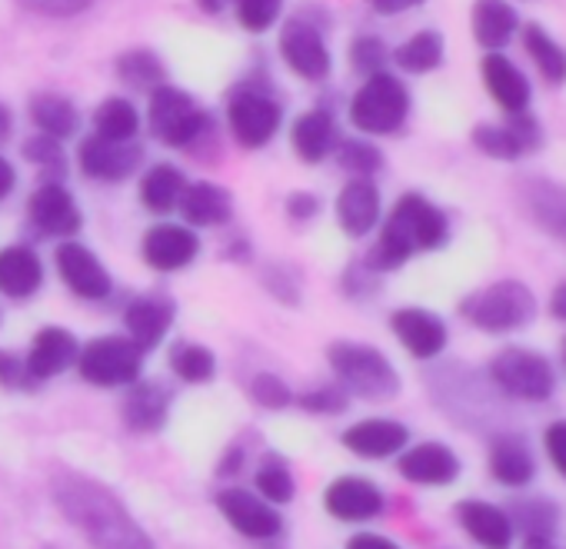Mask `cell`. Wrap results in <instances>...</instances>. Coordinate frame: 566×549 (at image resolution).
<instances>
[{"label":"cell","instance_id":"1","mask_svg":"<svg viewBox=\"0 0 566 549\" xmlns=\"http://www.w3.org/2000/svg\"><path fill=\"white\" fill-rule=\"evenodd\" d=\"M51 493L64 519L87 539L91 549H157L150 532L107 483L77 469H61Z\"/></svg>","mask_w":566,"mask_h":549},{"label":"cell","instance_id":"61","mask_svg":"<svg viewBox=\"0 0 566 549\" xmlns=\"http://www.w3.org/2000/svg\"><path fill=\"white\" fill-rule=\"evenodd\" d=\"M11 137H14V110L0 101V147H4Z\"/></svg>","mask_w":566,"mask_h":549},{"label":"cell","instance_id":"46","mask_svg":"<svg viewBox=\"0 0 566 549\" xmlns=\"http://www.w3.org/2000/svg\"><path fill=\"white\" fill-rule=\"evenodd\" d=\"M347 64L360 81H367L390 67V47L380 34H357L347 47Z\"/></svg>","mask_w":566,"mask_h":549},{"label":"cell","instance_id":"57","mask_svg":"<svg viewBox=\"0 0 566 549\" xmlns=\"http://www.w3.org/2000/svg\"><path fill=\"white\" fill-rule=\"evenodd\" d=\"M18 183H21V173H18V167H14V160L0 154V203L14 197Z\"/></svg>","mask_w":566,"mask_h":549},{"label":"cell","instance_id":"53","mask_svg":"<svg viewBox=\"0 0 566 549\" xmlns=\"http://www.w3.org/2000/svg\"><path fill=\"white\" fill-rule=\"evenodd\" d=\"M543 450H546L553 469L566 479V420H553L543 430Z\"/></svg>","mask_w":566,"mask_h":549},{"label":"cell","instance_id":"23","mask_svg":"<svg viewBox=\"0 0 566 549\" xmlns=\"http://www.w3.org/2000/svg\"><path fill=\"white\" fill-rule=\"evenodd\" d=\"M337 144H340V124H337L334 107L317 104V107L294 117V124H291V150L297 154L301 163L317 167V163L331 160Z\"/></svg>","mask_w":566,"mask_h":549},{"label":"cell","instance_id":"31","mask_svg":"<svg viewBox=\"0 0 566 549\" xmlns=\"http://www.w3.org/2000/svg\"><path fill=\"white\" fill-rule=\"evenodd\" d=\"M486 469L500 486L526 489L536 479V456L523 436L503 433V436H493V443L486 450Z\"/></svg>","mask_w":566,"mask_h":549},{"label":"cell","instance_id":"33","mask_svg":"<svg viewBox=\"0 0 566 549\" xmlns=\"http://www.w3.org/2000/svg\"><path fill=\"white\" fill-rule=\"evenodd\" d=\"M473 41L486 54H503V47L520 34V14L510 0H476L470 11Z\"/></svg>","mask_w":566,"mask_h":549},{"label":"cell","instance_id":"8","mask_svg":"<svg viewBox=\"0 0 566 549\" xmlns=\"http://www.w3.org/2000/svg\"><path fill=\"white\" fill-rule=\"evenodd\" d=\"M144 350L130 344L124 334H104L87 344H81L77 373L84 383L97 390H127L137 380H144Z\"/></svg>","mask_w":566,"mask_h":549},{"label":"cell","instance_id":"25","mask_svg":"<svg viewBox=\"0 0 566 549\" xmlns=\"http://www.w3.org/2000/svg\"><path fill=\"white\" fill-rule=\"evenodd\" d=\"M453 516H457V526L480 549H513L516 542V529H513L506 506H496L490 499H460Z\"/></svg>","mask_w":566,"mask_h":549},{"label":"cell","instance_id":"62","mask_svg":"<svg viewBox=\"0 0 566 549\" xmlns=\"http://www.w3.org/2000/svg\"><path fill=\"white\" fill-rule=\"evenodd\" d=\"M520 549H556V542H553V536H523Z\"/></svg>","mask_w":566,"mask_h":549},{"label":"cell","instance_id":"3","mask_svg":"<svg viewBox=\"0 0 566 549\" xmlns=\"http://www.w3.org/2000/svg\"><path fill=\"white\" fill-rule=\"evenodd\" d=\"M147 130L157 144L170 150H187L203 160V154L217 150V117L184 87L164 84L147 94Z\"/></svg>","mask_w":566,"mask_h":549},{"label":"cell","instance_id":"18","mask_svg":"<svg viewBox=\"0 0 566 549\" xmlns=\"http://www.w3.org/2000/svg\"><path fill=\"white\" fill-rule=\"evenodd\" d=\"M177 320V304L174 297L150 291V294H137L124 304L120 324H124V337L130 344H137L144 353L164 347V340L170 337Z\"/></svg>","mask_w":566,"mask_h":549},{"label":"cell","instance_id":"58","mask_svg":"<svg viewBox=\"0 0 566 549\" xmlns=\"http://www.w3.org/2000/svg\"><path fill=\"white\" fill-rule=\"evenodd\" d=\"M427 0H370V8L380 14V18H397V14H407V11H417L423 8Z\"/></svg>","mask_w":566,"mask_h":549},{"label":"cell","instance_id":"28","mask_svg":"<svg viewBox=\"0 0 566 549\" xmlns=\"http://www.w3.org/2000/svg\"><path fill=\"white\" fill-rule=\"evenodd\" d=\"M170 407H174V393L164 383H157V380H137L124 393L120 416H124V426L130 433L154 436V433H160L167 426Z\"/></svg>","mask_w":566,"mask_h":549},{"label":"cell","instance_id":"2","mask_svg":"<svg viewBox=\"0 0 566 549\" xmlns=\"http://www.w3.org/2000/svg\"><path fill=\"white\" fill-rule=\"evenodd\" d=\"M450 243V217L423 193L407 190L397 197L384 223L377 226V240L364 253V263L384 277L407 266L420 253H437Z\"/></svg>","mask_w":566,"mask_h":549},{"label":"cell","instance_id":"17","mask_svg":"<svg viewBox=\"0 0 566 549\" xmlns=\"http://www.w3.org/2000/svg\"><path fill=\"white\" fill-rule=\"evenodd\" d=\"M324 509L331 519L347 522V526H364L374 522L387 513V493L380 483L357 476V473H344L337 479L327 483L324 489Z\"/></svg>","mask_w":566,"mask_h":549},{"label":"cell","instance_id":"5","mask_svg":"<svg viewBox=\"0 0 566 549\" xmlns=\"http://www.w3.org/2000/svg\"><path fill=\"white\" fill-rule=\"evenodd\" d=\"M327 363L334 373V383L344 387V393L350 400H364V403H387L400 393L403 380L400 370L394 367V360L370 347V344H357V340H334L327 347Z\"/></svg>","mask_w":566,"mask_h":549},{"label":"cell","instance_id":"38","mask_svg":"<svg viewBox=\"0 0 566 549\" xmlns=\"http://www.w3.org/2000/svg\"><path fill=\"white\" fill-rule=\"evenodd\" d=\"M447 57V38L433 28H423L417 34H410L403 44H397L390 51V64H397L403 74H433Z\"/></svg>","mask_w":566,"mask_h":549},{"label":"cell","instance_id":"43","mask_svg":"<svg viewBox=\"0 0 566 549\" xmlns=\"http://www.w3.org/2000/svg\"><path fill=\"white\" fill-rule=\"evenodd\" d=\"M506 513L513 519V529L523 532V536H553L556 526H559L556 503H549L543 496H523V499L510 503Z\"/></svg>","mask_w":566,"mask_h":549},{"label":"cell","instance_id":"49","mask_svg":"<svg viewBox=\"0 0 566 549\" xmlns=\"http://www.w3.org/2000/svg\"><path fill=\"white\" fill-rule=\"evenodd\" d=\"M377 291H380V277H377V273H374L364 260L350 263V266L340 273V294H344L347 300H354V304L370 300Z\"/></svg>","mask_w":566,"mask_h":549},{"label":"cell","instance_id":"12","mask_svg":"<svg viewBox=\"0 0 566 549\" xmlns=\"http://www.w3.org/2000/svg\"><path fill=\"white\" fill-rule=\"evenodd\" d=\"M213 503L227 526L250 542H273L283 532V513L247 486H223L217 489Z\"/></svg>","mask_w":566,"mask_h":549},{"label":"cell","instance_id":"55","mask_svg":"<svg viewBox=\"0 0 566 549\" xmlns=\"http://www.w3.org/2000/svg\"><path fill=\"white\" fill-rule=\"evenodd\" d=\"M344 549H403L394 536H387V532H374V529H360V532H354L347 542H344Z\"/></svg>","mask_w":566,"mask_h":549},{"label":"cell","instance_id":"27","mask_svg":"<svg viewBox=\"0 0 566 549\" xmlns=\"http://www.w3.org/2000/svg\"><path fill=\"white\" fill-rule=\"evenodd\" d=\"M180 223L190 230H220L233 220V193L217 180H190L180 197Z\"/></svg>","mask_w":566,"mask_h":549},{"label":"cell","instance_id":"30","mask_svg":"<svg viewBox=\"0 0 566 549\" xmlns=\"http://www.w3.org/2000/svg\"><path fill=\"white\" fill-rule=\"evenodd\" d=\"M526 217L553 240L566 243V183L530 177L520 190Z\"/></svg>","mask_w":566,"mask_h":549},{"label":"cell","instance_id":"63","mask_svg":"<svg viewBox=\"0 0 566 549\" xmlns=\"http://www.w3.org/2000/svg\"><path fill=\"white\" fill-rule=\"evenodd\" d=\"M563 367H566V340H563Z\"/></svg>","mask_w":566,"mask_h":549},{"label":"cell","instance_id":"56","mask_svg":"<svg viewBox=\"0 0 566 549\" xmlns=\"http://www.w3.org/2000/svg\"><path fill=\"white\" fill-rule=\"evenodd\" d=\"M223 260H230V263H250V260H253V243H250V236L233 233V236L223 243Z\"/></svg>","mask_w":566,"mask_h":549},{"label":"cell","instance_id":"13","mask_svg":"<svg viewBox=\"0 0 566 549\" xmlns=\"http://www.w3.org/2000/svg\"><path fill=\"white\" fill-rule=\"evenodd\" d=\"M470 140L483 157L513 163L543 147V124L533 117V110L506 114L503 124H476L470 130Z\"/></svg>","mask_w":566,"mask_h":549},{"label":"cell","instance_id":"40","mask_svg":"<svg viewBox=\"0 0 566 549\" xmlns=\"http://www.w3.org/2000/svg\"><path fill=\"white\" fill-rule=\"evenodd\" d=\"M167 367L174 373V380L187 383V387H207L217 380V353L197 340H177L167 350Z\"/></svg>","mask_w":566,"mask_h":549},{"label":"cell","instance_id":"24","mask_svg":"<svg viewBox=\"0 0 566 549\" xmlns=\"http://www.w3.org/2000/svg\"><path fill=\"white\" fill-rule=\"evenodd\" d=\"M77 357H81V340L74 337V330L67 327H57V324H48L34 334L28 353H24V363L31 370V377L38 383H48L54 377H64L67 370L77 367Z\"/></svg>","mask_w":566,"mask_h":549},{"label":"cell","instance_id":"34","mask_svg":"<svg viewBox=\"0 0 566 549\" xmlns=\"http://www.w3.org/2000/svg\"><path fill=\"white\" fill-rule=\"evenodd\" d=\"M28 117L34 124V134H44L51 140H71L81 130V110L77 104L61 91H38L28 101Z\"/></svg>","mask_w":566,"mask_h":549},{"label":"cell","instance_id":"37","mask_svg":"<svg viewBox=\"0 0 566 549\" xmlns=\"http://www.w3.org/2000/svg\"><path fill=\"white\" fill-rule=\"evenodd\" d=\"M253 493L260 499H266L270 506L283 509L287 503H294L297 496V476L291 469V460L283 453H263L253 466Z\"/></svg>","mask_w":566,"mask_h":549},{"label":"cell","instance_id":"39","mask_svg":"<svg viewBox=\"0 0 566 549\" xmlns=\"http://www.w3.org/2000/svg\"><path fill=\"white\" fill-rule=\"evenodd\" d=\"M520 38H523V51L536 64L539 77L549 87H563L566 84V47L539 24H520Z\"/></svg>","mask_w":566,"mask_h":549},{"label":"cell","instance_id":"48","mask_svg":"<svg viewBox=\"0 0 566 549\" xmlns=\"http://www.w3.org/2000/svg\"><path fill=\"white\" fill-rule=\"evenodd\" d=\"M263 291L283 304V307H297L301 304V270H294L291 263H270L263 266Z\"/></svg>","mask_w":566,"mask_h":549},{"label":"cell","instance_id":"47","mask_svg":"<svg viewBox=\"0 0 566 549\" xmlns=\"http://www.w3.org/2000/svg\"><path fill=\"white\" fill-rule=\"evenodd\" d=\"M294 407H301L307 416H344L350 410V397L337 383H314L297 393Z\"/></svg>","mask_w":566,"mask_h":549},{"label":"cell","instance_id":"20","mask_svg":"<svg viewBox=\"0 0 566 549\" xmlns=\"http://www.w3.org/2000/svg\"><path fill=\"white\" fill-rule=\"evenodd\" d=\"M334 217L344 236L367 240L384 223V193L377 180H347L334 200Z\"/></svg>","mask_w":566,"mask_h":549},{"label":"cell","instance_id":"21","mask_svg":"<svg viewBox=\"0 0 566 549\" xmlns=\"http://www.w3.org/2000/svg\"><path fill=\"white\" fill-rule=\"evenodd\" d=\"M397 473L413 486H453L463 473V463L453 446L440 440L410 443L397 456Z\"/></svg>","mask_w":566,"mask_h":549},{"label":"cell","instance_id":"60","mask_svg":"<svg viewBox=\"0 0 566 549\" xmlns=\"http://www.w3.org/2000/svg\"><path fill=\"white\" fill-rule=\"evenodd\" d=\"M230 4H233V0H193V8H197L203 18H220V14L230 11Z\"/></svg>","mask_w":566,"mask_h":549},{"label":"cell","instance_id":"64","mask_svg":"<svg viewBox=\"0 0 566 549\" xmlns=\"http://www.w3.org/2000/svg\"><path fill=\"white\" fill-rule=\"evenodd\" d=\"M0 324H4V314H0Z\"/></svg>","mask_w":566,"mask_h":549},{"label":"cell","instance_id":"4","mask_svg":"<svg viewBox=\"0 0 566 549\" xmlns=\"http://www.w3.org/2000/svg\"><path fill=\"white\" fill-rule=\"evenodd\" d=\"M283 120H287V110H283V101L263 67L240 74V81L227 91L223 124L240 150L270 147L283 130Z\"/></svg>","mask_w":566,"mask_h":549},{"label":"cell","instance_id":"19","mask_svg":"<svg viewBox=\"0 0 566 549\" xmlns=\"http://www.w3.org/2000/svg\"><path fill=\"white\" fill-rule=\"evenodd\" d=\"M390 334L420 363H430V360L443 357V350L450 347L447 320L440 314L427 310V307H397L390 314Z\"/></svg>","mask_w":566,"mask_h":549},{"label":"cell","instance_id":"15","mask_svg":"<svg viewBox=\"0 0 566 549\" xmlns=\"http://www.w3.org/2000/svg\"><path fill=\"white\" fill-rule=\"evenodd\" d=\"M200 233L180 220H157L140 236V260L154 273H180L200 260Z\"/></svg>","mask_w":566,"mask_h":549},{"label":"cell","instance_id":"35","mask_svg":"<svg viewBox=\"0 0 566 549\" xmlns=\"http://www.w3.org/2000/svg\"><path fill=\"white\" fill-rule=\"evenodd\" d=\"M114 77L137 94H154L157 87L170 84L167 61L154 47H127L114 57Z\"/></svg>","mask_w":566,"mask_h":549},{"label":"cell","instance_id":"52","mask_svg":"<svg viewBox=\"0 0 566 549\" xmlns=\"http://www.w3.org/2000/svg\"><path fill=\"white\" fill-rule=\"evenodd\" d=\"M324 203L314 190H291L287 200H283V213H287L291 223L304 226V223H314L321 217Z\"/></svg>","mask_w":566,"mask_h":549},{"label":"cell","instance_id":"36","mask_svg":"<svg viewBox=\"0 0 566 549\" xmlns=\"http://www.w3.org/2000/svg\"><path fill=\"white\" fill-rule=\"evenodd\" d=\"M91 127H94L91 134H97V137H104V140L134 144L137 134H140V127H144V114H140V107H137L130 97L111 94V97H104V101L94 107Z\"/></svg>","mask_w":566,"mask_h":549},{"label":"cell","instance_id":"32","mask_svg":"<svg viewBox=\"0 0 566 549\" xmlns=\"http://www.w3.org/2000/svg\"><path fill=\"white\" fill-rule=\"evenodd\" d=\"M187 183L190 180H187L184 167H177L170 160H157V163L144 167V173H140V183H137L140 207L154 217H170V213H177Z\"/></svg>","mask_w":566,"mask_h":549},{"label":"cell","instance_id":"29","mask_svg":"<svg viewBox=\"0 0 566 549\" xmlns=\"http://www.w3.org/2000/svg\"><path fill=\"white\" fill-rule=\"evenodd\" d=\"M480 77H483V87H486L490 101L503 114H523V110H530V101H533L530 77L506 54H483Z\"/></svg>","mask_w":566,"mask_h":549},{"label":"cell","instance_id":"14","mask_svg":"<svg viewBox=\"0 0 566 549\" xmlns=\"http://www.w3.org/2000/svg\"><path fill=\"white\" fill-rule=\"evenodd\" d=\"M28 223L38 236L64 243L84 230V210L67 183H38L28 197Z\"/></svg>","mask_w":566,"mask_h":549},{"label":"cell","instance_id":"42","mask_svg":"<svg viewBox=\"0 0 566 549\" xmlns=\"http://www.w3.org/2000/svg\"><path fill=\"white\" fill-rule=\"evenodd\" d=\"M337 167L347 173V180H374L384 170V150L370 137H340L334 150Z\"/></svg>","mask_w":566,"mask_h":549},{"label":"cell","instance_id":"11","mask_svg":"<svg viewBox=\"0 0 566 549\" xmlns=\"http://www.w3.org/2000/svg\"><path fill=\"white\" fill-rule=\"evenodd\" d=\"M54 266L61 284L87 304H104L114 297V277L104 266V260L81 240H64L54 250Z\"/></svg>","mask_w":566,"mask_h":549},{"label":"cell","instance_id":"9","mask_svg":"<svg viewBox=\"0 0 566 549\" xmlns=\"http://www.w3.org/2000/svg\"><path fill=\"white\" fill-rule=\"evenodd\" d=\"M490 383L520 403H546L556 393V370L553 363L530 347H506L490 357Z\"/></svg>","mask_w":566,"mask_h":549},{"label":"cell","instance_id":"41","mask_svg":"<svg viewBox=\"0 0 566 549\" xmlns=\"http://www.w3.org/2000/svg\"><path fill=\"white\" fill-rule=\"evenodd\" d=\"M21 157L41 173V183H64L71 160L61 140H51L44 134H31L21 140Z\"/></svg>","mask_w":566,"mask_h":549},{"label":"cell","instance_id":"59","mask_svg":"<svg viewBox=\"0 0 566 549\" xmlns=\"http://www.w3.org/2000/svg\"><path fill=\"white\" fill-rule=\"evenodd\" d=\"M549 314H553L559 324H566V281L553 287V294H549Z\"/></svg>","mask_w":566,"mask_h":549},{"label":"cell","instance_id":"50","mask_svg":"<svg viewBox=\"0 0 566 549\" xmlns=\"http://www.w3.org/2000/svg\"><path fill=\"white\" fill-rule=\"evenodd\" d=\"M41 383L31 377L24 353L18 350H0V390H11V393H31Z\"/></svg>","mask_w":566,"mask_h":549},{"label":"cell","instance_id":"22","mask_svg":"<svg viewBox=\"0 0 566 549\" xmlns=\"http://www.w3.org/2000/svg\"><path fill=\"white\" fill-rule=\"evenodd\" d=\"M340 446L360 460H397L410 446V426L394 416H367L340 433Z\"/></svg>","mask_w":566,"mask_h":549},{"label":"cell","instance_id":"16","mask_svg":"<svg viewBox=\"0 0 566 549\" xmlns=\"http://www.w3.org/2000/svg\"><path fill=\"white\" fill-rule=\"evenodd\" d=\"M144 147L104 140L97 134H84L77 144V170L94 183H127L144 167Z\"/></svg>","mask_w":566,"mask_h":549},{"label":"cell","instance_id":"44","mask_svg":"<svg viewBox=\"0 0 566 549\" xmlns=\"http://www.w3.org/2000/svg\"><path fill=\"white\" fill-rule=\"evenodd\" d=\"M247 397H250L253 407H260V410H266V413H283V410H291L294 400H297L294 387H291L287 380H283L280 373H273V370L253 373L250 383H247Z\"/></svg>","mask_w":566,"mask_h":549},{"label":"cell","instance_id":"7","mask_svg":"<svg viewBox=\"0 0 566 549\" xmlns=\"http://www.w3.org/2000/svg\"><path fill=\"white\" fill-rule=\"evenodd\" d=\"M536 294L523 281H493L460 300V317L480 334H513L536 320Z\"/></svg>","mask_w":566,"mask_h":549},{"label":"cell","instance_id":"26","mask_svg":"<svg viewBox=\"0 0 566 549\" xmlns=\"http://www.w3.org/2000/svg\"><path fill=\"white\" fill-rule=\"evenodd\" d=\"M48 270L41 253L31 243L0 246V297L4 300H31L44 291Z\"/></svg>","mask_w":566,"mask_h":549},{"label":"cell","instance_id":"54","mask_svg":"<svg viewBox=\"0 0 566 549\" xmlns=\"http://www.w3.org/2000/svg\"><path fill=\"white\" fill-rule=\"evenodd\" d=\"M247 469V446L243 443H230L220 460H217V476L220 479H237Z\"/></svg>","mask_w":566,"mask_h":549},{"label":"cell","instance_id":"45","mask_svg":"<svg viewBox=\"0 0 566 549\" xmlns=\"http://www.w3.org/2000/svg\"><path fill=\"white\" fill-rule=\"evenodd\" d=\"M283 4H287V0H233L230 11H233V21L243 34L263 38L273 28H280Z\"/></svg>","mask_w":566,"mask_h":549},{"label":"cell","instance_id":"6","mask_svg":"<svg viewBox=\"0 0 566 549\" xmlns=\"http://www.w3.org/2000/svg\"><path fill=\"white\" fill-rule=\"evenodd\" d=\"M410 110H413V94L403 84V77H397L394 71L360 81V87L347 101L350 127L370 140L400 134L410 120Z\"/></svg>","mask_w":566,"mask_h":549},{"label":"cell","instance_id":"51","mask_svg":"<svg viewBox=\"0 0 566 549\" xmlns=\"http://www.w3.org/2000/svg\"><path fill=\"white\" fill-rule=\"evenodd\" d=\"M21 4L41 18H51V21H71V18H81L87 14L97 0H21Z\"/></svg>","mask_w":566,"mask_h":549},{"label":"cell","instance_id":"10","mask_svg":"<svg viewBox=\"0 0 566 549\" xmlns=\"http://www.w3.org/2000/svg\"><path fill=\"white\" fill-rule=\"evenodd\" d=\"M276 54L283 67L307 84H327V77L334 74V51L324 28L301 11L276 28Z\"/></svg>","mask_w":566,"mask_h":549}]
</instances>
